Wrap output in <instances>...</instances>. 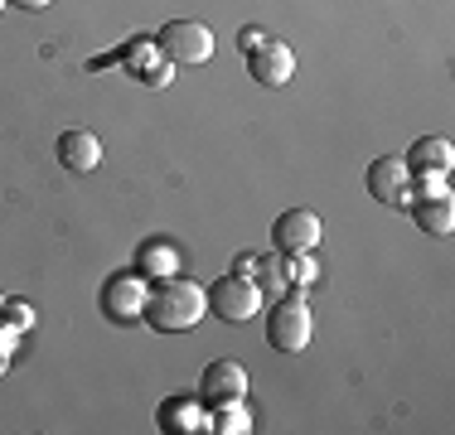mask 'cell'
<instances>
[{
    "label": "cell",
    "instance_id": "cell-1",
    "mask_svg": "<svg viewBox=\"0 0 455 435\" xmlns=\"http://www.w3.org/2000/svg\"><path fill=\"white\" fill-rule=\"evenodd\" d=\"M209 314V296H204L199 281L189 276H165L156 281V290H150V304H146V324L160 334H184L194 329V324Z\"/></svg>",
    "mask_w": 455,
    "mask_h": 435
},
{
    "label": "cell",
    "instance_id": "cell-2",
    "mask_svg": "<svg viewBox=\"0 0 455 435\" xmlns=\"http://www.w3.org/2000/svg\"><path fill=\"white\" fill-rule=\"evenodd\" d=\"M310 334H315L310 300L300 296V290L281 296L272 304V314H267V344H272L276 353H300V348H310Z\"/></svg>",
    "mask_w": 455,
    "mask_h": 435
},
{
    "label": "cell",
    "instance_id": "cell-3",
    "mask_svg": "<svg viewBox=\"0 0 455 435\" xmlns=\"http://www.w3.org/2000/svg\"><path fill=\"white\" fill-rule=\"evenodd\" d=\"M204 296H209V314H219L223 324H247L262 310V286H257L252 276H237V271L219 276Z\"/></svg>",
    "mask_w": 455,
    "mask_h": 435
},
{
    "label": "cell",
    "instance_id": "cell-4",
    "mask_svg": "<svg viewBox=\"0 0 455 435\" xmlns=\"http://www.w3.org/2000/svg\"><path fill=\"white\" fill-rule=\"evenodd\" d=\"M146 304H150V281L140 271H116V276L102 281V314L112 324L146 320Z\"/></svg>",
    "mask_w": 455,
    "mask_h": 435
},
{
    "label": "cell",
    "instance_id": "cell-5",
    "mask_svg": "<svg viewBox=\"0 0 455 435\" xmlns=\"http://www.w3.org/2000/svg\"><path fill=\"white\" fill-rule=\"evenodd\" d=\"M156 44L170 63H209L213 59V29L199 25V20H170V25H160Z\"/></svg>",
    "mask_w": 455,
    "mask_h": 435
},
{
    "label": "cell",
    "instance_id": "cell-6",
    "mask_svg": "<svg viewBox=\"0 0 455 435\" xmlns=\"http://www.w3.org/2000/svg\"><path fill=\"white\" fill-rule=\"evenodd\" d=\"M247 73H252L262 87H286L291 78H296V53H291L286 39L267 35L252 53H247Z\"/></svg>",
    "mask_w": 455,
    "mask_h": 435
},
{
    "label": "cell",
    "instance_id": "cell-7",
    "mask_svg": "<svg viewBox=\"0 0 455 435\" xmlns=\"http://www.w3.org/2000/svg\"><path fill=\"white\" fill-rule=\"evenodd\" d=\"M272 247H276V252H315V247H320V213L315 209H286V213H276Z\"/></svg>",
    "mask_w": 455,
    "mask_h": 435
},
{
    "label": "cell",
    "instance_id": "cell-8",
    "mask_svg": "<svg viewBox=\"0 0 455 435\" xmlns=\"http://www.w3.org/2000/svg\"><path fill=\"white\" fill-rule=\"evenodd\" d=\"M199 397L204 407H223V401H243L247 397V368L237 358H219V363L204 368L199 377Z\"/></svg>",
    "mask_w": 455,
    "mask_h": 435
},
{
    "label": "cell",
    "instance_id": "cell-9",
    "mask_svg": "<svg viewBox=\"0 0 455 435\" xmlns=\"http://www.w3.org/2000/svg\"><path fill=\"white\" fill-rule=\"evenodd\" d=\"M368 194L378 203H407L411 199V170L407 155H378L368 165Z\"/></svg>",
    "mask_w": 455,
    "mask_h": 435
},
{
    "label": "cell",
    "instance_id": "cell-10",
    "mask_svg": "<svg viewBox=\"0 0 455 435\" xmlns=\"http://www.w3.org/2000/svg\"><path fill=\"white\" fill-rule=\"evenodd\" d=\"M59 165L68 174H92L97 165H102V140L92 136V130L73 126L59 136Z\"/></svg>",
    "mask_w": 455,
    "mask_h": 435
},
{
    "label": "cell",
    "instance_id": "cell-11",
    "mask_svg": "<svg viewBox=\"0 0 455 435\" xmlns=\"http://www.w3.org/2000/svg\"><path fill=\"white\" fill-rule=\"evenodd\" d=\"M156 421H160V431H170V435L209 431V411H204V397H170V401H160Z\"/></svg>",
    "mask_w": 455,
    "mask_h": 435
},
{
    "label": "cell",
    "instance_id": "cell-12",
    "mask_svg": "<svg viewBox=\"0 0 455 435\" xmlns=\"http://www.w3.org/2000/svg\"><path fill=\"white\" fill-rule=\"evenodd\" d=\"M136 271L146 281H165V276H180L184 271V257L175 242H165V237H146V242L136 247Z\"/></svg>",
    "mask_w": 455,
    "mask_h": 435
},
{
    "label": "cell",
    "instance_id": "cell-13",
    "mask_svg": "<svg viewBox=\"0 0 455 435\" xmlns=\"http://www.w3.org/2000/svg\"><path fill=\"white\" fill-rule=\"evenodd\" d=\"M407 203H411V218H417L421 233H431V237L455 233V199L451 194H417V199H407Z\"/></svg>",
    "mask_w": 455,
    "mask_h": 435
},
{
    "label": "cell",
    "instance_id": "cell-14",
    "mask_svg": "<svg viewBox=\"0 0 455 435\" xmlns=\"http://www.w3.org/2000/svg\"><path fill=\"white\" fill-rule=\"evenodd\" d=\"M407 170L411 174H451L455 170V146L446 136H421L407 150Z\"/></svg>",
    "mask_w": 455,
    "mask_h": 435
},
{
    "label": "cell",
    "instance_id": "cell-15",
    "mask_svg": "<svg viewBox=\"0 0 455 435\" xmlns=\"http://www.w3.org/2000/svg\"><path fill=\"white\" fill-rule=\"evenodd\" d=\"M281 276H286V286H296V290L315 286V281H320L315 252H281Z\"/></svg>",
    "mask_w": 455,
    "mask_h": 435
},
{
    "label": "cell",
    "instance_id": "cell-16",
    "mask_svg": "<svg viewBox=\"0 0 455 435\" xmlns=\"http://www.w3.org/2000/svg\"><path fill=\"white\" fill-rule=\"evenodd\" d=\"M209 431H219V435H247V431H252V416H247L243 401H223V407H213Z\"/></svg>",
    "mask_w": 455,
    "mask_h": 435
},
{
    "label": "cell",
    "instance_id": "cell-17",
    "mask_svg": "<svg viewBox=\"0 0 455 435\" xmlns=\"http://www.w3.org/2000/svg\"><path fill=\"white\" fill-rule=\"evenodd\" d=\"M126 59H140V49H132ZM136 73H140V83H146V87H170V83H175V68H170L165 53H160V59H150V63H136Z\"/></svg>",
    "mask_w": 455,
    "mask_h": 435
},
{
    "label": "cell",
    "instance_id": "cell-18",
    "mask_svg": "<svg viewBox=\"0 0 455 435\" xmlns=\"http://www.w3.org/2000/svg\"><path fill=\"white\" fill-rule=\"evenodd\" d=\"M0 324H5L10 334H25L29 324H35V304L29 300H0Z\"/></svg>",
    "mask_w": 455,
    "mask_h": 435
},
{
    "label": "cell",
    "instance_id": "cell-19",
    "mask_svg": "<svg viewBox=\"0 0 455 435\" xmlns=\"http://www.w3.org/2000/svg\"><path fill=\"white\" fill-rule=\"evenodd\" d=\"M267 39V29H257V25H247L243 29V35H237V49H247V53H252L257 49V44H262Z\"/></svg>",
    "mask_w": 455,
    "mask_h": 435
},
{
    "label": "cell",
    "instance_id": "cell-20",
    "mask_svg": "<svg viewBox=\"0 0 455 435\" xmlns=\"http://www.w3.org/2000/svg\"><path fill=\"white\" fill-rule=\"evenodd\" d=\"M10 353H15V334H10L5 324H0V373L10 368Z\"/></svg>",
    "mask_w": 455,
    "mask_h": 435
},
{
    "label": "cell",
    "instance_id": "cell-21",
    "mask_svg": "<svg viewBox=\"0 0 455 435\" xmlns=\"http://www.w3.org/2000/svg\"><path fill=\"white\" fill-rule=\"evenodd\" d=\"M233 271H237V276H252V271H257V252H243L233 261Z\"/></svg>",
    "mask_w": 455,
    "mask_h": 435
},
{
    "label": "cell",
    "instance_id": "cell-22",
    "mask_svg": "<svg viewBox=\"0 0 455 435\" xmlns=\"http://www.w3.org/2000/svg\"><path fill=\"white\" fill-rule=\"evenodd\" d=\"M10 5H20V10H49L53 0H10Z\"/></svg>",
    "mask_w": 455,
    "mask_h": 435
},
{
    "label": "cell",
    "instance_id": "cell-23",
    "mask_svg": "<svg viewBox=\"0 0 455 435\" xmlns=\"http://www.w3.org/2000/svg\"><path fill=\"white\" fill-rule=\"evenodd\" d=\"M0 5H5V0H0Z\"/></svg>",
    "mask_w": 455,
    "mask_h": 435
}]
</instances>
